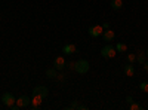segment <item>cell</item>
I'll use <instances>...</instances> for the list:
<instances>
[{
	"label": "cell",
	"mask_w": 148,
	"mask_h": 110,
	"mask_svg": "<svg viewBox=\"0 0 148 110\" xmlns=\"http://www.w3.org/2000/svg\"><path fill=\"white\" fill-rule=\"evenodd\" d=\"M74 71L79 73V75H84V73L89 71V63L86 59H79L74 63Z\"/></svg>",
	"instance_id": "obj_1"
},
{
	"label": "cell",
	"mask_w": 148,
	"mask_h": 110,
	"mask_svg": "<svg viewBox=\"0 0 148 110\" xmlns=\"http://www.w3.org/2000/svg\"><path fill=\"white\" fill-rule=\"evenodd\" d=\"M101 55L104 57V58H107V59H110V58H114L116 55H117V51H116V46H113L111 43H107L102 49H101Z\"/></svg>",
	"instance_id": "obj_2"
},
{
	"label": "cell",
	"mask_w": 148,
	"mask_h": 110,
	"mask_svg": "<svg viewBox=\"0 0 148 110\" xmlns=\"http://www.w3.org/2000/svg\"><path fill=\"white\" fill-rule=\"evenodd\" d=\"M2 103L6 106V107H10V106H14L16 103V98H15V95L14 94H10V92H5L2 95Z\"/></svg>",
	"instance_id": "obj_3"
},
{
	"label": "cell",
	"mask_w": 148,
	"mask_h": 110,
	"mask_svg": "<svg viewBox=\"0 0 148 110\" xmlns=\"http://www.w3.org/2000/svg\"><path fill=\"white\" fill-rule=\"evenodd\" d=\"M88 33L90 37H99L104 33V28H102V26H92V27H89Z\"/></svg>",
	"instance_id": "obj_4"
},
{
	"label": "cell",
	"mask_w": 148,
	"mask_h": 110,
	"mask_svg": "<svg viewBox=\"0 0 148 110\" xmlns=\"http://www.w3.org/2000/svg\"><path fill=\"white\" fill-rule=\"evenodd\" d=\"M30 104H31V98H30V97H27V95H21L19 98H16V106L19 109H24V107H27Z\"/></svg>",
	"instance_id": "obj_5"
},
{
	"label": "cell",
	"mask_w": 148,
	"mask_h": 110,
	"mask_svg": "<svg viewBox=\"0 0 148 110\" xmlns=\"http://www.w3.org/2000/svg\"><path fill=\"white\" fill-rule=\"evenodd\" d=\"M114 37H116V33L111 30V28H107V30H104V33H102V39H104V42H107V43H111L114 40Z\"/></svg>",
	"instance_id": "obj_6"
},
{
	"label": "cell",
	"mask_w": 148,
	"mask_h": 110,
	"mask_svg": "<svg viewBox=\"0 0 148 110\" xmlns=\"http://www.w3.org/2000/svg\"><path fill=\"white\" fill-rule=\"evenodd\" d=\"M42 95L43 98H46V97L49 95V89L46 88V86H43V85H40V86H36L34 89H33V95Z\"/></svg>",
	"instance_id": "obj_7"
},
{
	"label": "cell",
	"mask_w": 148,
	"mask_h": 110,
	"mask_svg": "<svg viewBox=\"0 0 148 110\" xmlns=\"http://www.w3.org/2000/svg\"><path fill=\"white\" fill-rule=\"evenodd\" d=\"M65 64H67V61H65L62 57H56V58L53 59V67H55L56 70H64V68H65Z\"/></svg>",
	"instance_id": "obj_8"
},
{
	"label": "cell",
	"mask_w": 148,
	"mask_h": 110,
	"mask_svg": "<svg viewBox=\"0 0 148 110\" xmlns=\"http://www.w3.org/2000/svg\"><path fill=\"white\" fill-rule=\"evenodd\" d=\"M62 52H64L65 55H71V54H74V52H77V48H76V45H73V43H67V45L64 46Z\"/></svg>",
	"instance_id": "obj_9"
},
{
	"label": "cell",
	"mask_w": 148,
	"mask_h": 110,
	"mask_svg": "<svg viewBox=\"0 0 148 110\" xmlns=\"http://www.w3.org/2000/svg\"><path fill=\"white\" fill-rule=\"evenodd\" d=\"M42 101H43V97L42 95H33V98H31V106H33V109H37L40 104H42Z\"/></svg>",
	"instance_id": "obj_10"
},
{
	"label": "cell",
	"mask_w": 148,
	"mask_h": 110,
	"mask_svg": "<svg viewBox=\"0 0 148 110\" xmlns=\"http://www.w3.org/2000/svg\"><path fill=\"white\" fill-rule=\"evenodd\" d=\"M125 75H126V76H129V77H132V76L135 75L133 64H126V66H125Z\"/></svg>",
	"instance_id": "obj_11"
},
{
	"label": "cell",
	"mask_w": 148,
	"mask_h": 110,
	"mask_svg": "<svg viewBox=\"0 0 148 110\" xmlns=\"http://www.w3.org/2000/svg\"><path fill=\"white\" fill-rule=\"evenodd\" d=\"M145 59H147L145 51H138V54H136V61H138L139 64H144V63H145Z\"/></svg>",
	"instance_id": "obj_12"
},
{
	"label": "cell",
	"mask_w": 148,
	"mask_h": 110,
	"mask_svg": "<svg viewBox=\"0 0 148 110\" xmlns=\"http://www.w3.org/2000/svg\"><path fill=\"white\" fill-rule=\"evenodd\" d=\"M111 8H113L114 10H119V9H121L123 8V2L121 0H111Z\"/></svg>",
	"instance_id": "obj_13"
},
{
	"label": "cell",
	"mask_w": 148,
	"mask_h": 110,
	"mask_svg": "<svg viewBox=\"0 0 148 110\" xmlns=\"http://www.w3.org/2000/svg\"><path fill=\"white\" fill-rule=\"evenodd\" d=\"M46 76H47L49 79H56V76H58L56 68L53 67V68H49V70H46Z\"/></svg>",
	"instance_id": "obj_14"
},
{
	"label": "cell",
	"mask_w": 148,
	"mask_h": 110,
	"mask_svg": "<svg viewBox=\"0 0 148 110\" xmlns=\"http://www.w3.org/2000/svg\"><path fill=\"white\" fill-rule=\"evenodd\" d=\"M116 51H117V52H126V51H127V45L119 42V43L116 45Z\"/></svg>",
	"instance_id": "obj_15"
},
{
	"label": "cell",
	"mask_w": 148,
	"mask_h": 110,
	"mask_svg": "<svg viewBox=\"0 0 148 110\" xmlns=\"http://www.w3.org/2000/svg\"><path fill=\"white\" fill-rule=\"evenodd\" d=\"M142 109H144V107H142L139 103H135V101L130 103V110H142Z\"/></svg>",
	"instance_id": "obj_16"
},
{
	"label": "cell",
	"mask_w": 148,
	"mask_h": 110,
	"mask_svg": "<svg viewBox=\"0 0 148 110\" xmlns=\"http://www.w3.org/2000/svg\"><path fill=\"white\" fill-rule=\"evenodd\" d=\"M139 88H141V91H144V92L148 94V82H142V83L139 85Z\"/></svg>",
	"instance_id": "obj_17"
},
{
	"label": "cell",
	"mask_w": 148,
	"mask_h": 110,
	"mask_svg": "<svg viewBox=\"0 0 148 110\" xmlns=\"http://www.w3.org/2000/svg\"><path fill=\"white\" fill-rule=\"evenodd\" d=\"M127 61H129L130 64H133L135 61H136V55H135V54H129L127 55Z\"/></svg>",
	"instance_id": "obj_18"
},
{
	"label": "cell",
	"mask_w": 148,
	"mask_h": 110,
	"mask_svg": "<svg viewBox=\"0 0 148 110\" xmlns=\"http://www.w3.org/2000/svg\"><path fill=\"white\" fill-rule=\"evenodd\" d=\"M64 79H65V75H64V73H59V75L56 76V80H58V82H64Z\"/></svg>",
	"instance_id": "obj_19"
},
{
	"label": "cell",
	"mask_w": 148,
	"mask_h": 110,
	"mask_svg": "<svg viewBox=\"0 0 148 110\" xmlns=\"http://www.w3.org/2000/svg\"><path fill=\"white\" fill-rule=\"evenodd\" d=\"M67 109H79V103H77V100H74V101L71 103V106L67 107Z\"/></svg>",
	"instance_id": "obj_20"
},
{
	"label": "cell",
	"mask_w": 148,
	"mask_h": 110,
	"mask_svg": "<svg viewBox=\"0 0 148 110\" xmlns=\"http://www.w3.org/2000/svg\"><path fill=\"white\" fill-rule=\"evenodd\" d=\"M65 67H68L70 70H74V61H68V63L65 64Z\"/></svg>",
	"instance_id": "obj_21"
},
{
	"label": "cell",
	"mask_w": 148,
	"mask_h": 110,
	"mask_svg": "<svg viewBox=\"0 0 148 110\" xmlns=\"http://www.w3.org/2000/svg\"><path fill=\"white\" fill-rule=\"evenodd\" d=\"M126 101H127L129 104H130V103H133V97H132V95H127V97H126Z\"/></svg>",
	"instance_id": "obj_22"
},
{
	"label": "cell",
	"mask_w": 148,
	"mask_h": 110,
	"mask_svg": "<svg viewBox=\"0 0 148 110\" xmlns=\"http://www.w3.org/2000/svg\"><path fill=\"white\" fill-rule=\"evenodd\" d=\"M142 67H144V70H145V71H148V59H145V63L142 64Z\"/></svg>",
	"instance_id": "obj_23"
},
{
	"label": "cell",
	"mask_w": 148,
	"mask_h": 110,
	"mask_svg": "<svg viewBox=\"0 0 148 110\" xmlns=\"http://www.w3.org/2000/svg\"><path fill=\"white\" fill-rule=\"evenodd\" d=\"M102 28H104V30L110 28V24H108V22H104V24H102Z\"/></svg>",
	"instance_id": "obj_24"
},
{
	"label": "cell",
	"mask_w": 148,
	"mask_h": 110,
	"mask_svg": "<svg viewBox=\"0 0 148 110\" xmlns=\"http://www.w3.org/2000/svg\"><path fill=\"white\" fill-rule=\"evenodd\" d=\"M79 109H80V110H84V109H88V107H86V106H80V104H79Z\"/></svg>",
	"instance_id": "obj_25"
},
{
	"label": "cell",
	"mask_w": 148,
	"mask_h": 110,
	"mask_svg": "<svg viewBox=\"0 0 148 110\" xmlns=\"http://www.w3.org/2000/svg\"><path fill=\"white\" fill-rule=\"evenodd\" d=\"M145 55H147V58H148V49H147V51H145Z\"/></svg>",
	"instance_id": "obj_26"
}]
</instances>
